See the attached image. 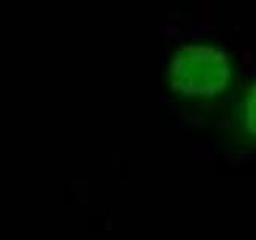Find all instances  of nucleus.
<instances>
[{
	"instance_id": "1",
	"label": "nucleus",
	"mask_w": 256,
	"mask_h": 240,
	"mask_svg": "<svg viewBox=\"0 0 256 240\" xmlns=\"http://www.w3.org/2000/svg\"><path fill=\"white\" fill-rule=\"evenodd\" d=\"M168 84L182 100L208 102L222 98L236 78L234 61L221 46L184 44L168 61Z\"/></svg>"
},
{
	"instance_id": "2",
	"label": "nucleus",
	"mask_w": 256,
	"mask_h": 240,
	"mask_svg": "<svg viewBox=\"0 0 256 240\" xmlns=\"http://www.w3.org/2000/svg\"><path fill=\"white\" fill-rule=\"evenodd\" d=\"M236 124L245 140L256 142V77L244 88L237 101Z\"/></svg>"
}]
</instances>
